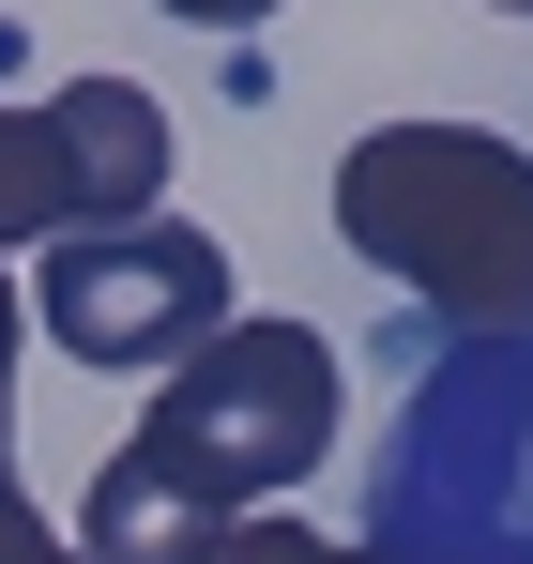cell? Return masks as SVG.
Masks as SVG:
<instances>
[{"label":"cell","instance_id":"6da1fadb","mask_svg":"<svg viewBox=\"0 0 533 564\" xmlns=\"http://www.w3.org/2000/svg\"><path fill=\"white\" fill-rule=\"evenodd\" d=\"M336 229L443 336H533V153L488 122H381L336 153Z\"/></svg>","mask_w":533,"mask_h":564},{"label":"cell","instance_id":"5b68a950","mask_svg":"<svg viewBox=\"0 0 533 564\" xmlns=\"http://www.w3.org/2000/svg\"><path fill=\"white\" fill-rule=\"evenodd\" d=\"M46 153H62V214L91 229H138L153 198H168V107L138 93V77H62L46 93Z\"/></svg>","mask_w":533,"mask_h":564},{"label":"cell","instance_id":"8992f818","mask_svg":"<svg viewBox=\"0 0 533 564\" xmlns=\"http://www.w3.org/2000/svg\"><path fill=\"white\" fill-rule=\"evenodd\" d=\"M15 245H77L62 214V153H46V107H0V260Z\"/></svg>","mask_w":533,"mask_h":564},{"label":"cell","instance_id":"8fae6325","mask_svg":"<svg viewBox=\"0 0 533 564\" xmlns=\"http://www.w3.org/2000/svg\"><path fill=\"white\" fill-rule=\"evenodd\" d=\"M503 15H533V0H503Z\"/></svg>","mask_w":533,"mask_h":564},{"label":"cell","instance_id":"9c48e42d","mask_svg":"<svg viewBox=\"0 0 533 564\" xmlns=\"http://www.w3.org/2000/svg\"><path fill=\"white\" fill-rule=\"evenodd\" d=\"M153 15H183V31H260L274 0H153Z\"/></svg>","mask_w":533,"mask_h":564},{"label":"cell","instance_id":"30bf717a","mask_svg":"<svg viewBox=\"0 0 533 564\" xmlns=\"http://www.w3.org/2000/svg\"><path fill=\"white\" fill-rule=\"evenodd\" d=\"M0 488H31V473H15V381H0Z\"/></svg>","mask_w":533,"mask_h":564},{"label":"cell","instance_id":"52a82bcc","mask_svg":"<svg viewBox=\"0 0 533 564\" xmlns=\"http://www.w3.org/2000/svg\"><path fill=\"white\" fill-rule=\"evenodd\" d=\"M214 564H366V550L305 534V519H229V534H214Z\"/></svg>","mask_w":533,"mask_h":564},{"label":"cell","instance_id":"ba28073f","mask_svg":"<svg viewBox=\"0 0 533 564\" xmlns=\"http://www.w3.org/2000/svg\"><path fill=\"white\" fill-rule=\"evenodd\" d=\"M0 564H77V534H62L31 488H0Z\"/></svg>","mask_w":533,"mask_h":564},{"label":"cell","instance_id":"7a4b0ae2","mask_svg":"<svg viewBox=\"0 0 533 564\" xmlns=\"http://www.w3.org/2000/svg\"><path fill=\"white\" fill-rule=\"evenodd\" d=\"M366 564H533V336H443L366 458Z\"/></svg>","mask_w":533,"mask_h":564},{"label":"cell","instance_id":"3957f363","mask_svg":"<svg viewBox=\"0 0 533 564\" xmlns=\"http://www.w3.org/2000/svg\"><path fill=\"white\" fill-rule=\"evenodd\" d=\"M122 458L153 488H183L198 519H274V488H305L336 458V336L320 321H229V336H198L153 381V412H138Z\"/></svg>","mask_w":533,"mask_h":564},{"label":"cell","instance_id":"277c9868","mask_svg":"<svg viewBox=\"0 0 533 564\" xmlns=\"http://www.w3.org/2000/svg\"><path fill=\"white\" fill-rule=\"evenodd\" d=\"M15 305H31V336L77 351V367H153V381H168L198 336H229V245L183 229V214H138V229L46 245Z\"/></svg>","mask_w":533,"mask_h":564}]
</instances>
